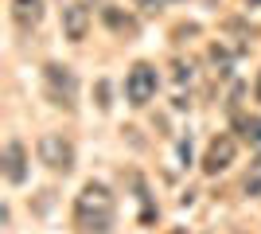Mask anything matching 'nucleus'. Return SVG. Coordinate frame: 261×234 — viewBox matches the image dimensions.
<instances>
[{
  "label": "nucleus",
  "instance_id": "0eeeda50",
  "mask_svg": "<svg viewBox=\"0 0 261 234\" xmlns=\"http://www.w3.org/2000/svg\"><path fill=\"white\" fill-rule=\"evenodd\" d=\"M63 32H66L70 43H82V39H86V32H90V12L82 8V4H66V8H63Z\"/></svg>",
  "mask_w": 261,
  "mask_h": 234
},
{
  "label": "nucleus",
  "instance_id": "f03ea898",
  "mask_svg": "<svg viewBox=\"0 0 261 234\" xmlns=\"http://www.w3.org/2000/svg\"><path fill=\"white\" fill-rule=\"evenodd\" d=\"M43 90H47V98L55 106H63V110H74L78 106V78L63 63H47L43 67Z\"/></svg>",
  "mask_w": 261,
  "mask_h": 234
},
{
  "label": "nucleus",
  "instance_id": "1a4fd4ad",
  "mask_svg": "<svg viewBox=\"0 0 261 234\" xmlns=\"http://www.w3.org/2000/svg\"><path fill=\"white\" fill-rule=\"evenodd\" d=\"M101 20H106L117 35H137V28H141V23L133 20L129 12H121L117 4H106V8H101Z\"/></svg>",
  "mask_w": 261,
  "mask_h": 234
},
{
  "label": "nucleus",
  "instance_id": "7ed1b4c3",
  "mask_svg": "<svg viewBox=\"0 0 261 234\" xmlns=\"http://www.w3.org/2000/svg\"><path fill=\"white\" fill-rule=\"evenodd\" d=\"M35 152H39V164L51 168V172H70L74 168V141L66 133H43L39 137V145H35Z\"/></svg>",
  "mask_w": 261,
  "mask_h": 234
},
{
  "label": "nucleus",
  "instance_id": "9d476101",
  "mask_svg": "<svg viewBox=\"0 0 261 234\" xmlns=\"http://www.w3.org/2000/svg\"><path fill=\"white\" fill-rule=\"evenodd\" d=\"M242 137H246L250 148L261 156V117H242Z\"/></svg>",
  "mask_w": 261,
  "mask_h": 234
},
{
  "label": "nucleus",
  "instance_id": "9b49d317",
  "mask_svg": "<svg viewBox=\"0 0 261 234\" xmlns=\"http://www.w3.org/2000/svg\"><path fill=\"white\" fill-rule=\"evenodd\" d=\"M137 4H141L144 12H160L164 8V0H137Z\"/></svg>",
  "mask_w": 261,
  "mask_h": 234
},
{
  "label": "nucleus",
  "instance_id": "f8f14e48",
  "mask_svg": "<svg viewBox=\"0 0 261 234\" xmlns=\"http://www.w3.org/2000/svg\"><path fill=\"white\" fill-rule=\"evenodd\" d=\"M172 234H187V230H184V226H179V230H172Z\"/></svg>",
  "mask_w": 261,
  "mask_h": 234
},
{
  "label": "nucleus",
  "instance_id": "ddd939ff",
  "mask_svg": "<svg viewBox=\"0 0 261 234\" xmlns=\"http://www.w3.org/2000/svg\"><path fill=\"white\" fill-rule=\"evenodd\" d=\"M257 98H261V82H257Z\"/></svg>",
  "mask_w": 261,
  "mask_h": 234
},
{
  "label": "nucleus",
  "instance_id": "423d86ee",
  "mask_svg": "<svg viewBox=\"0 0 261 234\" xmlns=\"http://www.w3.org/2000/svg\"><path fill=\"white\" fill-rule=\"evenodd\" d=\"M0 164H4V179H8V184H23V179H28V148L12 137L8 145H4V160H0Z\"/></svg>",
  "mask_w": 261,
  "mask_h": 234
},
{
  "label": "nucleus",
  "instance_id": "20e7f679",
  "mask_svg": "<svg viewBox=\"0 0 261 234\" xmlns=\"http://www.w3.org/2000/svg\"><path fill=\"white\" fill-rule=\"evenodd\" d=\"M156 86H160L156 67L152 63H137V67L129 70V78H125V98H129L133 106H148V101L156 98Z\"/></svg>",
  "mask_w": 261,
  "mask_h": 234
},
{
  "label": "nucleus",
  "instance_id": "f257e3e1",
  "mask_svg": "<svg viewBox=\"0 0 261 234\" xmlns=\"http://www.w3.org/2000/svg\"><path fill=\"white\" fill-rule=\"evenodd\" d=\"M113 219H117L113 191L101 179L82 184V191L74 195V230L78 234H109L113 230Z\"/></svg>",
  "mask_w": 261,
  "mask_h": 234
},
{
  "label": "nucleus",
  "instance_id": "4468645a",
  "mask_svg": "<svg viewBox=\"0 0 261 234\" xmlns=\"http://www.w3.org/2000/svg\"><path fill=\"white\" fill-rule=\"evenodd\" d=\"M250 4H261V0H250Z\"/></svg>",
  "mask_w": 261,
  "mask_h": 234
},
{
  "label": "nucleus",
  "instance_id": "6e6552de",
  "mask_svg": "<svg viewBox=\"0 0 261 234\" xmlns=\"http://www.w3.org/2000/svg\"><path fill=\"white\" fill-rule=\"evenodd\" d=\"M12 20L20 23L23 32H32L43 23V0H12Z\"/></svg>",
  "mask_w": 261,
  "mask_h": 234
},
{
  "label": "nucleus",
  "instance_id": "39448f33",
  "mask_svg": "<svg viewBox=\"0 0 261 234\" xmlns=\"http://www.w3.org/2000/svg\"><path fill=\"white\" fill-rule=\"evenodd\" d=\"M234 156H238V141H234L230 133H218L207 145V152H203V172H207V176L226 172V168L234 164Z\"/></svg>",
  "mask_w": 261,
  "mask_h": 234
}]
</instances>
